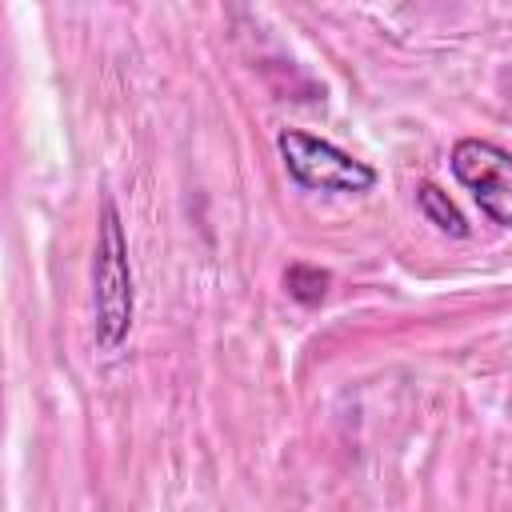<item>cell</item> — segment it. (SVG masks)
<instances>
[{
  "label": "cell",
  "instance_id": "4",
  "mask_svg": "<svg viewBox=\"0 0 512 512\" xmlns=\"http://www.w3.org/2000/svg\"><path fill=\"white\" fill-rule=\"evenodd\" d=\"M416 208L424 212V220L428 224H436V232H444V236H456V240H464L472 228H468V220H464V212L448 200V192H440L436 184H420L416 188Z\"/></svg>",
  "mask_w": 512,
  "mask_h": 512
},
{
  "label": "cell",
  "instance_id": "2",
  "mask_svg": "<svg viewBox=\"0 0 512 512\" xmlns=\"http://www.w3.org/2000/svg\"><path fill=\"white\" fill-rule=\"evenodd\" d=\"M276 152L284 160V172L308 188V192H340V196H360V192H372L380 172L344 152L340 144L324 140V136H312L304 128H280L276 132Z\"/></svg>",
  "mask_w": 512,
  "mask_h": 512
},
{
  "label": "cell",
  "instance_id": "5",
  "mask_svg": "<svg viewBox=\"0 0 512 512\" xmlns=\"http://www.w3.org/2000/svg\"><path fill=\"white\" fill-rule=\"evenodd\" d=\"M284 288H288V296H292L296 304L312 308V304H320V300L328 296V288H332V272H328V268H316V264H288V272H284Z\"/></svg>",
  "mask_w": 512,
  "mask_h": 512
},
{
  "label": "cell",
  "instance_id": "6",
  "mask_svg": "<svg viewBox=\"0 0 512 512\" xmlns=\"http://www.w3.org/2000/svg\"><path fill=\"white\" fill-rule=\"evenodd\" d=\"M500 96H504V116L512 120V68L500 76Z\"/></svg>",
  "mask_w": 512,
  "mask_h": 512
},
{
  "label": "cell",
  "instance_id": "1",
  "mask_svg": "<svg viewBox=\"0 0 512 512\" xmlns=\"http://www.w3.org/2000/svg\"><path fill=\"white\" fill-rule=\"evenodd\" d=\"M136 316V284L128 260L124 220L112 196L100 200L96 244H92V336L100 352H120L128 344Z\"/></svg>",
  "mask_w": 512,
  "mask_h": 512
},
{
  "label": "cell",
  "instance_id": "3",
  "mask_svg": "<svg viewBox=\"0 0 512 512\" xmlns=\"http://www.w3.org/2000/svg\"><path fill=\"white\" fill-rule=\"evenodd\" d=\"M448 168L472 192V200L492 224L512 228V152L508 148H500L496 140L464 136L452 144Z\"/></svg>",
  "mask_w": 512,
  "mask_h": 512
}]
</instances>
